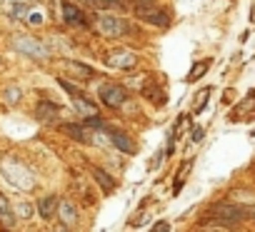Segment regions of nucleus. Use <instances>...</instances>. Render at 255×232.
<instances>
[{
  "label": "nucleus",
  "mask_w": 255,
  "mask_h": 232,
  "mask_svg": "<svg viewBox=\"0 0 255 232\" xmlns=\"http://www.w3.org/2000/svg\"><path fill=\"white\" fill-rule=\"evenodd\" d=\"M98 30L108 38H128L135 33V25H130L128 20L118 18V15H100L98 18Z\"/></svg>",
  "instance_id": "1"
},
{
  "label": "nucleus",
  "mask_w": 255,
  "mask_h": 232,
  "mask_svg": "<svg viewBox=\"0 0 255 232\" xmlns=\"http://www.w3.org/2000/svg\"><path fill=\"white\" fill-rule=\"evenodd\" d=\"M213 215H215V220L218 222H223L225 227H233V225H240L248 215H245V210L240 207V205H233V202H218L215 207H213Z\"/></svg>",
  "instance_id": "2"
},
{
  "label": "nucleus",
  "mask_w": 255,
  "mask_h": 232,
  "mask_svg": "<svg viewBox=\"0 0 255 232\" xmlns=\"http://www.w3.org/2000/svg\"><path fill=\"white\" fill-rule=\"evenodd\" d=\"M13 45H15V50H18V53H23V55H28V58H38V60L48 58L45 45H43V43H38V40H35V38H30V35H15V38H13Z\"/></svg>",
  "instance_id": "3"
},
{
  "label": "nucleus",
  "mask_w": 255,
  "mask_h": 232,
  "mask_svg": "<svg viewBox=\"0 0 255 232\" xmlns=\"http://www.w3.org/2000/svg\"><path fill=\"white\" fill-rule=\"evenodd\" d=\"M100 100H103L108 107L115 110V107H120V105L128 100V92H125V87L110 82V85H103V87H100Z\"/></svg>",
  "instance_id": "4"
},
{
  "label": "nucleus",
  "mask_w": 255,
  "mask_h": 232,
  "mask_svg": "<svg viewBox=\"0 0 255 232\" xmlns=\"http://www.w3.org/2000/svg\"><path fill=\"white\" fill-rule=\"evenodd\" d=\"M135 10H138V15L143 20H148L153 25H160V28H168L170 25V18H168L165 10H155L153 5H135Z\"/></svg>",
  "instance_id": "5"
},
{
  "label": "nucleus",
  "mask_w": 255,
  "mask_h": 232,
  "mask_svg": "<svg viewBox=\"0 0 255 232\" xmlns=\"http://www.w3.org/2000/svg\"><path fill=\"white\" fill-rule=\"evenodd\" d=\"M138 63V55L130 50H113L110 53V65L113 68H133Z\"/></svg>",
  "instance_id": "6"
},
{
  "label": "nucleus",
  "mask_w": 255,
  "mask_h": 232,
  "mask_svg": "<svg viewBox=\"0 0 255 232\" xmlns=\"http://www.w3.org/2000/svg\"><path fill=\"white\" fill-rule=\"evenodd\" d=\"M58 197L55 195H45V197H40L38 200V212H40V217L43 220H53L55 215H58Z\"/></svg>",
  "instance_id": "7"
},
{
  "label": "nucleus",
  "mask_w": 255,
  "mask_h": 232,
  "mask_svg": "<svg viewBox=\"0 0 255 232\" xmlns=\"http://www.w3.org/2000/svg\"><path fill=\"white\" fill-rule=\"evenodd\" d=\"M58 217L63 220L65 227H73V225H75V220H78V210H75L73 200H60V202H58Z\"/></svg>",
  "instance_id": "8"
},
{
  "label": "nucleus",
  "mask_w": 255,
  "mask_h": 232,
  "mask_svg": "<svg viewBox=\"0 0 255 232\" xmlns=\"http://www.w3.org/2000/svg\"><path fill=\"white\" fill-rule=\"evenodd\" d=\"M110 143H113L120 153H125V155H133V153H135V143L130 140V135H125V133H120V130L110 133Z\"/></svg>",
  "instance_id": "9"
},
{
  "label": "nucleus",
  "mask_w": 255,
  "mask_h": 232,
  "mask_svg": "<svg viewBox=\"0 0 255 232\" xmlns=\"http://www.w3.org/2000/svg\"><path fill=\"white\" fill-rule=\"evenodd\" d=\"M73 105H75V110H78L80 115H85V118H93V115H100V112H98V107H95V102H90L85 92H80V95H73Z\"/></svg>",
  "instance_id": "10"
},
{
  "label": "nucleus",
  "mask_w": 255,
  "mask_h": 232,
  "mask_svg": "<svg viewBox=\"0 0 255 232\" xmlns=\"http://www.w3.org/2000/svg\"><path fill=\"white\" fill-rule=\"evenodd\" d=\"M63 18H65V23H70V25H85L83 10H80L78 5L68 3V0H63Z\"/></svg>",
  "instance_id": "11"
},
{
  "label": "nucleus",
  "mask_w": 255,
  "mask_h": 232,
  "mask_svg": "<svg viewBox=\"0 0 255 232\" xmlns=\"http://www.w3.org/2000/svg\"><path fill=\"white\" fill-rule=\"evenodd\" d=\"M15 220H18L15 210L10 207V202L5 200V195H0V222H3L5 227H15Z\"/></svg>",
  "instance_id": "12"
},
{
  "label": "nucleus",
  "mask_w": 255,
  "mask_h": 232,
  "mask_svg": "<svg viewBox=\"0 0 255 232\" xmlns=\"http://www.w3.org/2000/svg\"><path fill=\"white\" fill-rule=\"evenodd\" d=\"M90 175H93V180H95V182L103 187V192H113V190H115V180H113V177H110L105 170H100V167H93V172H90Z\"/></svg>",
  "instance_id": "13"
},
{
  "label": "nucleus",
  "mask_w": 255,
  "mask_h": 232,
  "mask_svg": "<svg viewBox=\"0 0 255 232\" xmlns=\"http://www.w3.org/2000/svg\"><path fill=\"white\" fill-rule=\"evenodd\" d=\"M58 110H60V107H58L55 102H38V107H35V115H38L40 120H53Z\"/></svg>",
  "instance_id": "14"
},
{
  "label": "nucleus",
  "mask_w": 255,
  "mask_h": 232,
  "mask_svg": "<svg viewBox=\"0 0 255 232\" xmlns=\"http://www.w3.org/2000/svg\"><path fill=\"white\" fill-rule=\"evenodd\" d=\"M208 68H210V60H200V63H195V65L190 68V73H188V82L200 80V77L208 73Z\"/></svg>",
  "instance_id": "15"
},
{
  "label": "nucleus",
  "mask_w": 255,
  "mask_h": 232,
  "mask_svg": "<svg viewBox=\"0 0 255 232\" xmlns=\"http://www.w3.org/2000/svg\"><path fill=\"white\" fill-rule=\"evenodd\" d=\"M63 133H68L73 140H78V143H90V138H88V133L80 128V125H63L60 128Z\"/></svg>",
  "instance_id": "16"
},
{
  "label": "nucleus",
  "mask_w": 255,
  "mask_h": 232,
  "mask_svg": "<svg viewBox=\"0 0 255 232\" xmlns=\"http://www.w3.org/2000/svg\"><path fill=\"white\" fill-rule=\"evenodd\" d=\"M73 73H80L78 77H83V80H90L93 77V68H88V65H83V63H65Z\"/></svg>",
  "instance_id": "17"
},
{
  "label": "nucleus",
  "mask_w": 255,
  "mask_h": 232,
  "mask_svg": "<svg viewBox=\"0 0 255 232\" xmlns=\"http://www.w3.org/2000/svg\"><path fill=\"white\" fill-rule=\"evenodd\" d=\"M3 97H5V102H8V105H18V102H20V97H23V92H20V87H5Z\"/></svg>",
  "instance_id": "18"
},
{
  "label": "nucleus",
  "mask_w": 255,
  "mask_h": 232,
  "mask_svg": "<svg viewBox=\"0 0 255 232\" xmlns=\"http://www.w3.org/2000/svg\"><path fill=\"white\" fill-rule=\"evenodd\" d=\"M13 210H15V215L23 217V220H30V217H33V205H28V202H18Z\"/></svg>",
  "instance_id": "19"
},
{
  "label": "nucleus",
  "mask_w": 255,
  "mask_h": 232,
  "mask_svg": "<svg viewBox=\"0 0 255 232\" xmlns=\"http://www.w3.org/2000/svg\"><path fill=\"white\" fill-rule=\"evenodd\" d=\"M208 97H210V87H205V90H200V92H198V102H195V112H200V110L205 107V102H208Z\"/></svg>",
  "instance_id": "20"
},
{
  "label": "nucleus",
  "mask_w": 255,
  "mask_h": 232,
  "mask_svg": "<svg viewBox=\"0 0 255 232\" xmlns=\"http://www.w3.org/2000/svg\"><path fill=\"white\" fill-rule=\"evenodd\" d=\"M203 135H205V130H203V128H193V130H190V140H193V143H200V140H203Z\"/></svg>",
  "instance_id": "21"
},
{
  "label": "nucleus",
  "mask_w": 255,
  "mask_h": 232,
  "mask_svg": "<svg viewBox=\"0 0 255 232\" xmlns=\"http://www.w3.org/2000/svg\"><path fill=\"white\" fill-rule=\"evenodd\" d=\"M28 13V8L23 5V3H18V5H13V18H23Z\"/></svg>",
  "instance_id": "22"
},
{
  "label": "nucleus",
  "mask_w": 255,
  "mask_h": 232,
  "mask_svg": "<svg viewBox=\"0 0 255 232\" xmlns=\"http://www.w3.org/2000/svg\"><path fill=\"white\" fill-rule=\"evenodd\" d=\"M155 230H170L168 222H155Z\"/></svg>",
  "instance_id": "23"
},
{
  "label": "nucleus",
  "mask_w": 255,
  "mask_h": 232,
  "mask_svg": "<svg viewBox=\"0 0 255 232\" xmlns=\"http://www.w3.org/2000/svg\"><path fill=\"white\" fill-rule=\"evenodd\" d=\"M250 217H255V205H253V207H250Z\"/></svg>",
  "instance_id": "24"
}]
</instances>
